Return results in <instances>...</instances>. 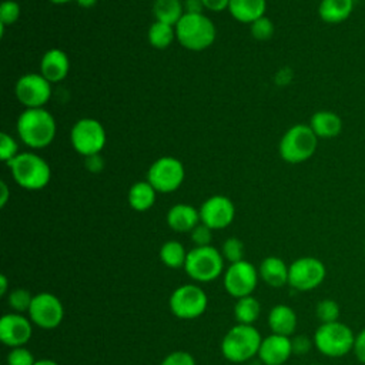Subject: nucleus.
Returning <instances> with one entry per match:
<instances>
[{"mask_svg":"<svg viewBox=\"0 0 365 365\" xmlns=\"http://www.w3.org/2000/svg\"><path fill=\"white\" fill-rule=\"evenodd\" d=\"M34 365H60V364L53 361V359H37L34 362Z\"/></svg>","mask_w":365,"mask_h":365,"instance_id":"obj_47","label":"nucleus"},{"mask_svg":"<svg viewBox=\"0 0 365 365\" xmlns=\"http://www.w3.org/2000/svg\"><path fill=\"white\" fill-rule=\"evenodd\" d=\"M364 251H365V244H364Z\"/></svg>","mask_w":365,"mask_h":365,"instance_id":"obj_49","label":"nucleus"},{"mask_svg":"<svg viewBox=\"0 0 365 365\" xmlns=\"http://www.w3.org/2000/svg\"><path fill=\"white\" fill-rule=\"evenodd\" d=\"M318 147V137L308 124H295L281 137L278 151L284 161L299 164L309 160Z\"/></svg>","mask_w":365,"mask_h":365,"instance_id":"obj_5","label":"nucleus"},{"mask_svg":"<svg viewBox=\"0 0 365 365\" xmlns=\"http://www.w3.org/2000/svg\"><path fill=\"white\" fill-rule=\"evenodd\" d=\"M51 83L40 73H27L16 83V97L27 108H40L51 97Z\"/></svg>","mask_w":365,"mask_h":365,"instance_id":"obj_14","label":"nucleus"},{"mask_svg":"<svg viewBox=\"0 0 365 365\" xmlns=\"http://www.w3.org/2000/svg\"><path fill=\"white\" fill-rule=\"evenodd\" d=\"M288 272L289 265L278 257H267L258 268V274L262 281L272 288H281L288 284Z\"/></svg>","mask_w":365,"mask_h":365,"instance_id":"obj_22","label":"nucleus"},{"mask_svg":"<svg viewBox=\"0 0 365 365\" xmlns=\"http://www.w3.org/2000/svg\"><path fill=\"white\" fill-rule=\"evenodd\" d=\"M7 289H9V281L7 277L4 274L0 275V294L1 295H7Z\"/></svg>","mask_w":365,"mask_h":365,"instance_id":"obj_45","label":"nucleus"},{"mask_svg":"<svg viewBox=\"0 0 365 365\" xmlns=\"http://www.w3.org/2000/svg\"><path fill=\"white\" fill-rule=\"evenodd\" d=\"M355 0H321L318 6V16L328 24H338L352 14Z\"/></svg>","mask_w":365,"mask_h":365,"instance_id":"obj_23","label":"nucleus"},{"mask_svg":"<svg viewBox=\"0 0 365 365\" xmlns=\"http://www.w3.org/2000/svg\"><path fill=\"white\" fill-rule=\"evenodd\" d=\"M200 222V210L190 204H175L167 212V224L177 232H191Z\"/></svg>","mask_w":365,"mask_h":365,"instance_id":"obj_19","label":"nucleus"},{"mask_svg":"<svg viewBox=\"0 0 365 365\" xmlns=\"http://www.w3.org/2000/svg\"><path fill=\"white\" fill-rule=\"evenodd\" d=\"M17 133L20 140L31 148H44L56 137V120L43 107L26 108L17 118Z\"/></svg>","mask_w":365,"mask_h":365,"instance_id":"obj_1","label":"nucleus"},{"mask_svg":"<svg viewBox=\"0 0 365 365\" xmlns=\"http://www.w3.org/2000/svg\"><path fill=\"white\" fill-rule=\"evenodd\" d=\"M259 314H261V304L252 295L238 298L234 305V317L238 324L252 325L259 318Z\"/></svg>","mask_w":365,"mask_h":365,"instance_id":"obj_27","label":"nucleus"},{"mask_svg":"<svg viewBox=\"0 0 365 365\" xmlns=\"http://www.w3.org/2000/svg\"><path fill=\"white\" fill-rule=\"evenodd\" d=\"M235 217V207L225 195H212L200 207L201 222L211 230H222L228 227Z\"/></svg>","mask_w":365,"mask_h":365,"instance_id":"obj_15","label":"nucleus"},{"mask_svg":"<svg viewBox=\"0 0 365 365\" xmlns=\"http://www.w3.org/2000/svg\"><path fill=\"white\" fill-rule=\"evenodd\" d=\"M21 13L20 4L14 0H6L1 3L0 6V24L7 26V24H13L19 20Z\"/></svg>","mask_w":365,"mask_h":365,"instance_id":"obj_35","label":"nucleus"},{"mask_svg":"<svg viewBox=\"0 0 365 365\" xmlns=\"http://www.w3.org/2000/svg\"><path fill=\"white\" fill-rule=\"evenodd\" d=\"M19 154V145L16 140L6 131L0 133V160L6 164Z\"/></svg>","mask_w":365,"mask_h":365,"instance_id":"obj_34","label":"nucleus"},{"mask_svg":"<svg viewBox=\"0 0 365 365\" xmlns=\"http://www.w3.org/2000/svg\"><path fill=\"white\" fill-rule=\"evenodd\" d=\"M161 365H195V359L187 351H174L161 361Z\"/></svg>","mask_w":365,"mask_h":365,"instance_id":"obj_38","label":"nucleus"},{"mask_svg":"<svg viewBox=\"0 0 365 365\" xmlns=\"http://www.w3.org/2000/svg\"><path fill=\"white\" fill-rule=\"evenodd\" d=\"M86 161V168L91 173H100L103 168H104V160L101 158L100 154H94V155H88V157H84Z\"/></svg>","mask_w":365,"mask_h":365,"instance_id":"obj_41","label":"nucleus"},{"mask_svg":"<svg viewBox=\"0 0 365 365\" xmlns=\"http://www.w3.org/2000/svg\"><path fill=\"white\" fill-rule=\"evenodd\" d=\"M188 251H185L184 245L180 241H167L161 245L160 248V258L163 264L168 268L177 269V268H184L185 259H187Z\"/></svg>","mask_w":365,"mask_h":365,"instance_id":"obj_28","label":"nucleus"},{"mask_svg":"<svg viewBox=\"0 0 365 365\" xmlns=\"http://www.w3.org/2000/svg\"><path fill=\"white\" fill-rule=\"evenodd\" d=\"M175 37V27L163 21H154L148 29V43L155 48H167Z\"/></svg>","mask_w":365,"mask_h":365,"instance_id":"obj_29","label":"nucleus"},{"mask_svg":"<svg viewBox=\"0 0 365 365\" xmlns=\"http://www.w3.org/2000/svg\"><path fill=\"white\" fill-rule=\"evenodd\" d=\"M274 30H275L274 23L265 16H262L251 23V34L258 41L269 40L274 34Z\"/></svg>","mask_w":365,"mask_h":365,"instance_id":"obj_33","label":"nucleus"},{"mask_svg":"<svg viewBox=\"0 0 365 365\" xmlns=\"http://www.w3.org/2000/svg\"><path fill=\"white\" fill-rule=\"evenodd\" d=\"M30 321L43 329L57 328L64 318L61 301L51 292L36 294L29 309Z\"/></svg>","mask_w":365,"mask_h":365,"instance_id":"obj_13","label":"nucleus"},{"mask_svg":"<svg viewBox=\"0 0 365 365\" xmlns=\"http://www.w3.org/2000/svg\"><path fill=\"white\" fill-rule=\"evenodd\" d=\"M185 177L184 165L180 160L174 157H161L155 160L148 171L147 181L155 188L157 192H173L180 188Z\"/></svg>","mask_w":365,"mask_h":365,"instance_id":"obj_10","label":"nucleus"},{"mask_svg":"<svg viewBox=\"0 0 365 365\" xmlns=\"http://www.w3.org/2000/svg\"><path fill=\"white\" fill-rule=\"evenodd\" d=\"M7 365H34L36 359L26 346L11 348L7 354Z\"/></svg>","mask_w":365,"mask_h":365,"instance_id":"obj_36","label":"nucleus"},{"mask_svg":"<svg viewBox=\"0 0 365 365\" xmlns=\"http://www.w3.org/2000/svg\"><path fill=\"white\" fill-rule=\"evenodd\" d=\"M291 344H292V354L304 355L312 348L314 339H309L307 335H297L295 338L291 339Z\"/></svg>","mask_w":365,"mask_h":365,"instance_id":"obj_39","label":"nucleus"},{"mask_svg":"<svg viewBox=\"0 0 365 365\" xmlns=\"http://www.w3.org/2000/svg\"><path fill=\"white\" fill-rule=\"evenodd\" d=\"M7 165L14 181L24 190H41L51 178L48 163L34 153H19Z\"/></svg>","mask_w":365,"mask_h":365,"instance_id":"obj_2","label":"nucleus"},{"mask_svg":"<svg viewBox=\"0 0 365 365\" xmlns=\"http://www.w3.org/2000/svg\"><path fill=\"white\" fill-rule=\"evenodd\" d=\"M221 254L224 257V259H227L230 264L238 262L241 259H244V244L241 240L231 237L228 240L224 241L222 248H221Z\"/></svg>","mask_w":365,"mask_h":365,"instance_id":"obj_32","label":"nucleus"},{"mask_svg":"<svg viewBox=\"0 0 365 365\" xmlns=\"http://www.w3.org/2000/svg\"><path fill=\"white\" fill-rule=\"evenodd\" d=\"M191 241L195 244V247H205V245H211V240H212V230L210 227H207L205 224L200 222L191 232H190Z\"/></svg>","mask_w":365,"mask_h":365,"instance_id":"obj_37","label":"nucleus"},{"mask_svg":"<svg viewBox=\"0 0 365 365\" xmlns=\"http://www.w3.org/2000/svg\"><path fill=\"white\" fill-rule=\"evenodd\" d=\"M73 148L83 157L100 154L106 145V130L96 118H80L70 131Z\"/></svg>","mask_w":365,"mask_h":365,"instance_id":"obj_8","label":"nucleus"},{"mask_svg":"<svg viewBox=\"0 0 365 365\" xmlns=\"http://www.w3.org/2000/svg\"><path fill=\"white\" fill-rule=\"evenodd\" d=\"M354 354L356 356V359L365 365V328L361 329L356 335H355V342H354Z\"/></svg>","mask_w":365,"mask_h":365,"instance_id":"obj_40","label":"nucleus"},{"mask_svg":"<svg viewBox=\"0 0 365 365\" xmlns=\"http://www.w3.org/2000/svg\"><path fill=\"white\" fill-rule=\"evenodd\" d=\"M74 1H76L80 7H83V9H90V7H94L98 0H74Z\"/></svg>","mask_w":365,"mask_h":365,"instance_id":"obj_46","label":"nucleus"},{"mask_svg":"<svg viewBox=\"0 0 365 365\" xmlns=\"http://www.w3.org/2000/svg\"><path fill=\"white\" fill-rule=\"evenodd\" d=\"M33 334V322L30 318L19 312L4 314L0 319V339L10 348L24 346Z\"/></svg>","mask_w":365,"mask_h":365,"instance_id":"obj_16","label":"nucleus"},{"mask_svg":"<svg viewBox=\"0 0 365 365\" xmlns=\"http://www.w3.org/2000/svg\"><path fill=\"white\" fill-rule=\"evenodd\" d=\"M311 130L318 138H334L342 131V118L329 110H319L309 118Z\"/></svg>","mask_w":365,"mask_h":365,"instance_id":"obj_20","label":"nucleus"},{"mask_svg":"<svg viewBox=\"0 0 365 365\" xmlns=\"http://www.w3.org/2000/svg\"><path fill=\"white\" fill-rule=\"evenodd\" d=\"M70 70L68 56L60 48L47 50L40 61V74L50 83L64 80Z\"/></svg>","mask_w":365,"mask_h":365,"instance_id":"obj_18","label":"nucleus"},{"mask_svg":"<svg viewBox=\"0 0 365 365\" xmlns=\"http://www.w3.org/2000/svg\"><path fill=\"white\" fill-rule=\"evenodd\" d=\"M188 277L197 282H210L224 271V257L212 245L194 247L188 251L185 265Z\"/></svg>","mask_w":365,"mask_h":365,"instance_id":"obj_7","label":"nucleus"},{"mask_svg":"<svg viewBox=\"0 0 365 365\" xmlns=\"http://www.w3.org/2000/svg\"><path fill=\"white\" fill-rule=\"evenodd\" d=\"M33 298H34V295H31V292L29 289L14 288L7 295V304L10 305L13 312L24 314V312H29Z\"/></svg>","mask_w":365,"mask_h":365,"instance_id":"obj_30","label":"nucleus"},{"mask_svg":"<svg viewBox=\"0 0 365 365\" xmlns=\"http://www.w3.org/2000/svg\"><path fill=\"white\" fill-rule=\"evenodd\" d=\"M327 275L324 262L315 257H301L291 262L288 285L297 291H311L322 284Z\"/></svg>","mask_w":365,"mask_h":365,"instance_id":"obj_11","label":"nucleus"},{"mask_svg":"<svg viewBox=\"0 0 365 365\" xmlns=\"http://www.w3.org/2000/svg\"><path fill=\"white\" fill-rule=\"evenodd\" d=\"M292 355V344L289 336L271 334L262 338L258 356L265 365H282Z\"/></svg>","mask_w":365,"mask_h":365,"instance_id":"obj_17","label":"nucleus"},{"mask_svg":"<svg viewBox=\"0 0 365 365\" xmlns=\"http://www.w3.org/2000/svg\"><path fill=\"white\" fill-rule=\"evenodd\" d=\"M217 36V29L211 19L202 14H187L180 19L175 26V37L178 43L191 51L208 48Z\"/></svg>","mask_w":365,"mask_h":365,"instance_id":"obj_4","label":"nucleus"},{"mask_svg":"<svg viewBox=\"0 0 365 365\" xmlns=\"http://www.w3.org/2000/svg\"><path fill=\"white\" fill-rule=\"evenodd\" d=\"M355 335L352 329L339 321L321 324L314 334L315 348L325 356L341 358L354 349Z\"/></svg>","mask_w":365,"mask_h":365,"instance_id":"obj_6","label":"nucleus"},{"mask_svg":"<svg viewBox=\"0 0 365 365\" xmlns=\"http://www.w3.org/2000/svg\"><path fill=\"white\" fill-rule=\"evenodd\" d=\"M315 315L321 321V324L335 322L339 318V305L331 298L321 299L315 307Z\"/></svg>","mask_w":365,"mask_h":365,"instance_id":"obj_31","label":"nucleus"},{"mask_svg":"<svg viewBox=\"0 0 365 365\" xmlns=\"http://www.w3.org/2000/svg\"><path fill=\"white\" fill-rule=\"evenodd\" d=\"M208 305L205 291L194 284L175 288L170 297V309L180 319H195L201 317Z\"/></svg>","mask_w":365,"mask_h":365,"instance_id":"obj_9","label":"nucleus"},{"mask_svg":"<svg viewBox=\"0 0 365 365\" xmlns=\"http://www.w3.org/2000/svg\"><path fill=\"white\" fill-rule=\"evenodd\" d=\"M297 322L295 311L285 304L272 307L268 314V327L272 334L291 336L297 329Z\"/></svg>","mask_w":365,"mask_h":365,"instance_id":"obj_21","label":"nucleus"},{"mask_svg":"<svg viewBox=\"0 0 365 365\" xmlns=\"http://www.w3.org/2000/svg\"><path fill=\"white\" fill-rule=\"evenodd\" d=\"M48 1H51L54 4H64V3H68V1H73V0H48Z\"/></svg>","mask_w":365,"mask_h":365,"instance_id":"obj_48","label":"nucleus"},{"mask_svg":"<svg viewBox=\"0 0 365 365\" xmlns=\"http://www.w3.org/2000/svg\"><path fill=\"white\" fill-rule=\"evenodd\" d=\"M258 269L248 261L241 259L238 262L230 264L225 269L222 282L225 291L235 299L252 295L258 284Z\"/></svg>","mask_w":365,"mask_h":365,"instance_id":"obj_12","label":"nucleus"},{"mask_svg":"<svg viewBox=\"0 0 365 365\" xmlns=\"http://www.w3.org/2000/svg\"><path fill=\"white\" fill-rule=\"evenodd\" d=\"M155 188L148 181H138L128 190V204L134 211H147L155 202Z\"/></svg>","mask_w":365,"mask_h":365,"instance_id":"obj_25","label":"nucleus"},{"mask_svg":"<svg viewBox=\"0 0 365 365\" xmlns=\"http://www.w3.org/2000/svg\"><path fill=\"white\" fill-rule=\"evenodd\" d=\"M312 365H317V364H312Z\"/></svg>","mask_w":365,"mask_h":365,"instance_id":"obj_50","label":"nucleus"},{"mask_svg":"<svg viewBox=\"0 0 365 365\" xmlns=\"http://www.w3.org/2000/svg\"><path fill=\"white\" fill-rule=\"evenodd\" d=\"M0 191H1V197H0V207L4 208L7 201H9V187L4 181L0 182Z\"/></svg>","mask_w":365,"mask_h":365,"instance_id":"obj_44","label":"nucleus"},{"mask_svg":"<svg viewBox=\"0 0 365 365\" xmlns=\"http://www.w3.org/2000/svg\"><path fill=\"white\" fill-rule=\"evenodd\" d=\"M267 0H230L228 11L241 23H252L265 16Z\"/></svg>","mask_w":365,"mask_h":365,"instance_id":"obj_24","label":"nucleus"},{"mask_svg":"<svg viewBox=\"0 0 365 365\" xmlns=\"http://www.w3.org/2000/svg\"><path fill=\"white\" fill-rule=\"evenodd\" d=\"M182 6H184V13L187 14H202L205 9L202 0H185Z\"/></svg>","mask_w":365,"mask_h":365,"instance_id":"obj_42","label":"nucleus"},{"mask_svg":"<svg viewBox=\"0 0 365 365\" xmlns=\"http://www.w3.org/2000/svg\"><path fill=\"white\" fill-rule=\"evenodd\" d=\"M204 7L211 11H222L228 9L230 0H202Z\"/></svg>","mask_w":365,"mask_h":365,"instance_id":"obj_43","label":"nucleus"},{"mask_svg":"<svg viewBox=\"0 0 365 365\" xmlns=\"http://www.w3.org/2000/svg\"><path fill=\"white\" fill-rule=\"evenodd\" d=\"M262 342L261 334L254 325L237 324L221 341V352L230 362H245L258 355Z\"/></svg>","mask_w":365,"mask_h":365,"instance_id":"obj_3","label":"nucleus"},{"mask_svg":"<svg viewBox=\"0 0 365 365\" xmlns=\"http://www.w3.org/2000/svg\"><path fill=\"white\" fill-rule=\"evenodd\" d=\"M153 11L155 21H163L175 27L184 16V6L180 0H155Z\"/></svg>","mask_w":365,"mask_h":365,"instance_id":"obj_26","label":"nucleus"}]
</instances>
